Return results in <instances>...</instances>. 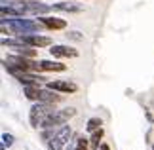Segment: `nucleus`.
<instances>
[{
  "label": "nucleus",
  "mask_w": 154,
  "mask_h": 150,
  "mask_svg": "<svg viewBox=\"0 0 154 150\" xmlns=\"http://www.w3.org/2000/svg\"><path fill=\"white\" fill-rule=\"evenodd\" d=\"M2 23H8L10 31L15 34H32V32H40L42 29H46L40 21L23 19V17H2Z\"/></svg>",
  "instance_id": "1"
},
{
  "label": "nucleus",
  "mask_w": 154,
  "mask_h": 150,
  "mask_svg": "<svg viewBox=\"0 0 154 150\" xmlns=\"http://www.w3.org/2000/svg\"><path fill=\"white\" fill-rule=\"evenodd\" d=\"M55 103H44V101H36L32 106H31V112H29V122L34 129L40 127V124L44 122L46 118L50 116L51 112H55Z\"/></svg>",
  "instance_id": "2"
},
{
  "label": "nucleus",
  "mask_w": 154,
  "mask_h": 150,
  "mask_svg": "<svg viewBox=\"0 0 154 150\" xmlns=\"http://www.w3.org/2000/svg\"><path fill=\"white\" fill-rule=\"evenodd\" d=\"M74 116H76V109H74V106H69V109H63V110H55V112H51L42 124H40V129L65 125L70 118H74Z\"/></svg>",
  "instance_id": "3"
},
{
  "label": "nucleus",
  "mask_w": 154,
  "mask_h": 150,
  "mask_svg": "<svg viewBox=\"0 0 154 150\" xmlns=\"http://www.w3.org/2000/svg\"><path fill=\"white\" fill-rule=\"evenodd\" d=\"M72 135L74 133H72V127H70V125H61V127L57 129L55 137L46 142V146H48V150H63L65 145L72 139Z\"/></svg>",
  "instance_id": "4"
},
{
  "label": "nucleus",
  "mask_w": 154,
  "mask_h": 150,
  "mask_svg": "<svg viewBox=\"0 0 154 150\" xmlns=\"http://www.w3.org/2000/svg\"><path fill=\"white\" fill-rule=\"evenodd\" d=\"M21 38L23 44L31 46V47H48V46H53L51 44V38L50 36H42L38 32H32V34H17Z\"/></svg>",
  "instance_id": "5"
},
{
  "label": "nucleus",
  "mask_w": 154,
  "mask_h": 150,
  "mask_svg": "<svg viewBox=\"0 0 154 150\" xmlns=\"http://www.w3.org/2000/svg\"><path fill=\"white\" fill-rule=\"evenodd\" d=\"M50 53H51V57H57V59H74V57H78V50H76V47L61 46V44L50 46Z\"/></svg>",
  "instance_id": "6"
},
{
  "label": "nucleus",
  "mask_w": 154,
  "mask_h": 150,
  "mask_svg": "<svg viewBox=\"0 0 154 150\" xmlns=\"http://www.w3.org/2000/svg\"><path fill=\"white\" fill-rule=\"evenodd\" d=\"M46 87L55 89V91H59V93H67V95L78 91V86H76L74 82H70V80H48Z\"/></svg>",
  "instance_id": "7"
},
{
  "label": "nucleus",
  "mask_w": 154,
  "mask_h": 150,
  "mask_svg": "<svg viewBox=\"0 0 154 150\" xmlns=\"http://www.w3.org/2000/svg\"><path fill=\"white\" fill-rule=\"evenodd\" d=\"M11 74H14L17 80L23 84V86H38L40 82L46 80L44 76H40V74H36V72H23V70H14Z\"/></svg>",
  "instance_id": "8"
},
{
  "label": "nucleus",
  "mask_w": 154,
  "mask_h": 150,
  "mask_svg": "<svg viewBox=\"0 0 154 150\" xmlns=\"http://www.w3.org/2000/svg\"><path fill=\"white\" fill-rule=\"evenodd\" d=\"M38 21L48 29V31H63L67 27V21L61 17H51V15H38Z\"/></svg>",
  "instance_id": "9"
},
{
  "label": "nucleus",
  "mask_w": 154,
  "mask_h": 150,
  "mask_svg": "<svg viewBox=\"0 0 154 150\" xmlns=\"http://www.w3.org/2000/svg\"><path fill=\"white\" fill-rule=\"evenodd\" d=\"M38 67L42 72H65L67 65H63L61 61H50V59H40Z\"/></svg>",
  "instance_id": "10"
},
{
  "label": "nucleus",
  "mask_w": 154,
  "mask_h": 150,
  "mask_svg": "<svg viewBox=\"0 0 154 150\" xmlns=\"http://www.w3.org/2000/svg\"><path fill=\"white\" fill-rule=\"evenodd\" d=\"M51 8L55 11H65V14H80V11H84V6L74 4V2H55L51 4Z\"/></svg>",
  "instance_id": "11"
},
{
  "label": "nucleus",
  "mask_w": 154,
  "mask_h": 150,
  "mask_svg": "<svg viewBox=\"0 0 154 150\" xmlns=\"http://www.w3.org/2000/svg\"><path fill=\"white\" fill-rule=\"evenodd\" d=\"M38 101H44V103H55L57 105L59 101H63V95H59V91H55V89H50V87L42 89V87H40Z\"/></svg>",
  "instance_id": "12"
},
{
  "label": "nucleus",
  "mask_w": 154,
  "mask_h": 150,
  "mask_svg": "<svg viewBox=\"0 0 154 150\" xmlns=\"http://www.w3.org/2000/svg\"><path fill=\"white\" fill-rule=\"evenodd\" d=\"M103 135H105L103 127H99L97 131H93V133H91V137H90V150H99V146L103 145V142H101Z\"/></svg>",
  "instance_id": "13"
},
{
  "label": "nucleus",
  "mask_w": 154,
  "mask_h": 150,
  "mask_svg": "<svg viewBox=\"0 0 154 150\" xmlns=\"http://www.w3.org/2000/svg\"><path fill=\"white\" fill-rule=\"evenodd\" d=\"M25 91V97L29 101H38V91H40V86H25L23 87Z\"/></svg>",
  "instance_id": "14"
},
{
  "label": "nucleus",
  "mask_w": 154,
  "mask_h": 150,
  "mask_svg": "<svg viewBox=\"0 0 154 150\" xmlns=\"http://www.w3.org/2000/svg\"><path fill=\"white\" fill-rule=\"evenodd\" d=\"M101 125H103V120L101 118H90V120H88V124H86V129L90 131V133H93V131H97Z\"/></svg>",
  "instance_id": "15"
},
{
  "label": "nucleus",
  "mask_w": 154,
  "mask_h": 150,
  "mask_svg": "<svg viewBox=\"0 0 154 150\" xmlns=\"http://www.w3.org/2000/svg\"><path fill=\"white\" fill-rule=\"evenodd\" d=\"M2 145H4V146H11V145H14V135L2 133Z\"/></svg>",
  "instance_id": "16"
},
{
  "label": "nucleus",
  "mask_w": 154,
  "mask_h": 150,
  "mask_svg": "<svg viewBox=\"0 0 154 150\" xmlns=\"http://www.w3.org/2000/svg\"><path fill=\"white\" fill-rule=\"evenodd\" d=\"M67 36L70 38V40H82L84 36H82V32H78V31H72V32H69Z\"/></svg>",
  "instance_id": "17"
},
{
  "label": "nucleus",
  "mask_w": 154,
  "mask_h": 150,
  "mask_svg": "<svg viewBox=\"0 0 154 150\" xmlns=\"http://www.w3.org/2000/svg\"><path fill=\"white\" fill-rule=\"evenodd\" d=\"M145 114H146V120H149V122L152 124V122H154V118H152V114H150L149 110H145Z\"/></svg>",
  "instance_id": "18"
},
{
  "label": "nucleus",
  "mask_w": 154,
  "mask_h": 150,
  "mask_svg": "<svg viewBox=\"0 0 154 150\" xmlns=\"http://www.w3.org/2000/svg\"><path fill=\"white\" fill-rule=\"evenodd\" d=\"M99 150H110V146H109V145H105V142H103V145L99 146Z\"/></svg>",
  "instance_id": "19"
},
{
  "label": "nucleus",
  "mask_w": 154,
  "mask_h": 150,
  "mask_svg": "<svg viewBox=\"0 0 154 150\" xmlns=\"http://www.w3.org/2000/svg\"><path fill=\"white\" fill-rule=\"evenodd\" d=\"M152 150H154V145H152Z\"/></svg>",
  "instance_id": "20"
}]
</instances>
